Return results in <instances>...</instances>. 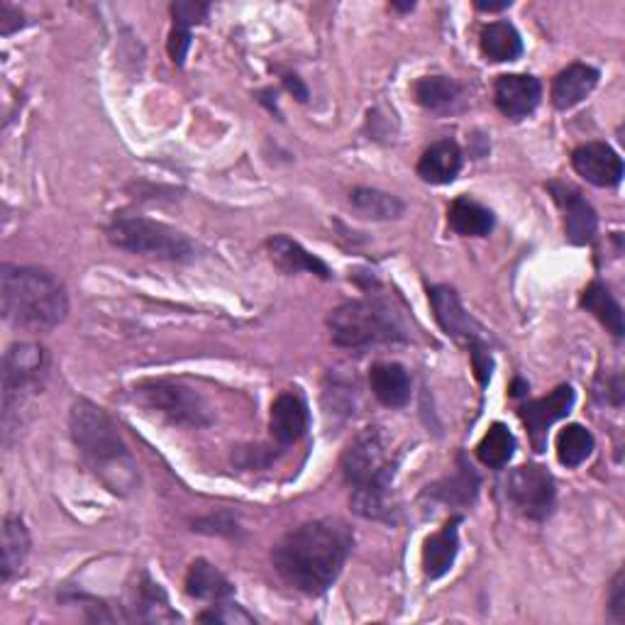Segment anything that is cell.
I'll use <instances>...</instances> for the list:
<instances>
[{
	"instance_id": "cell-5",
	"label": "cell",
	"mask_w": 625,
	"mask_h": 625,
	"mask_svg": "<svg viewBox=\"0 0 625 625\" xmlns=\"http://www.w3.org/2000/svg\"><path fill=\"white\" fill-rule=\"evenodd\" d=\"M330 337L337 347L362 350L384 342L408 340L406 325L398 311L384 299L350 301L330 315Z\"/></svg>"
},
{
	"instance_id": "cell-2",
	"label": "cell",
	"mask_w": 625,
	"mask_h": 625,
	"mask_svg": "<svg viewBox=\"0 0 625 625\" xmlns=\"http://www.w3.org/2000/svg\"><path fill=\"white\" fill-rule=\"evenodd\" d=\"M69 428L79 455L103 487L117 497H129L139 483V471L108 413L81 398L69 413Z\"/></svg>"
},
{
	"instance_id": "cell-34",
	"label": "cell",
	"mask_w": 625,
	"mask_h": 625,
	"mask_svg": "<svg viewBox=\"0 0 625 625\" xmlns=\"http://www.w3.org/2000/svg\"><path fill=\"white\" fill-rule=\"evenodd\" d=\"M188 46H191V30L186 28H174L169 38V54L174 59V64H184V59L188 54Z\"/></svg>"
},
{
	"instance_id": "cell-3",
	"label": "cell",
	"mask_w": 625,
	"mask_h": 625,
	"mask_svg": "<svg viewBox=\"0 0 625 625\" xmlns=\"http://www.w3.org/2000/svg\"><path fill=\"white\" fill-rule=\"evenodd\" d=\"M342 471L352 483V509L369 521H394L392 481L396 459L379 428L362 430L342 455Z\"/></svg>"
},
{
	"instance_id": "cell-24",
	"label": "cell",
	"mask_w": 625,
	"mask_h": 625,
	"mask_svg": "<svg viewBox=\"0 0 625 625\" xmlns=\"http://www.w3.org/2000/svg\"><path fill=\"white\" fill-rule=\"evenodd\" d=\"M481 52L489 62H515L523 54V40L509 22H491L481 30Z\"/></svg>"
},
{
	"instance_id": "cell-4",
	"label": "cell",
	"mask_w": 625,
	"mask_h": 625,
	"mask_svg": "<svg viewBox=\"0 0 625 625\" xmlns=\"http://www.w3.org/2000/svg\"><path fill=\"white\" fill-rule=\"evenodd\" d=\"M0 299H3V317L10 325L40 330V333L64 323L69 313L64 284L52 271L38 267L3 264Z\"/></svg>"
},
{
	"instance_id": "cell-25",
	"label": "cell",
	"mask_w": 625,
	"mask_h": 625,
	"mask_svg": "<svg viewBox=\"0 0 625 625\" xmlns=\"http://www.w3.org/2000/svg\"><path fill=\"white\" fill-rule=\"evenodd\" d=\"M350 204L362 218L369 220H396L406 210L404 200L392 194L376 191V188H355L350 194Z\"/></svg>"
},
{
	"instance_id": "cell-39",
	"label": "cell",
	"mask_w": 625,
	"mask_h": 625,
	"mask_svg": "<svg viewBox=\"0 0 625 625\" xmlns=\"http://www.w3.org/2000/svg\"><path fill=\"white\" fill-rule=\"evenodd\" d=\"M525 392H528V384H523V382H515V384H513V392H511V394H513V396L518 398V396H523Z\"/></svg>"
},
{
	"instance_id": "cell-12",
	"label": "cell",
	"mask_w": 625,
	"mask_h": 625,
	"mask_svg": "<svg viewBox=\"0 0 625 625\" xmlns=\"http://www.w3.org/2000/svg\"><path fill=\"white\" fill-rule=\"evenodd\" d=\"M574 171L584 176L588 184L611 188L623 179V159L606 143H586L572 152Z\"/></svg>"
},
{
	"instance_id": "cell-20",
	"label": "cell",
	"mask_w": 625,
	"mask_h": 625,
	"mask_svg": "<svg viewBox=\"0 0 625 625\" xmlns=\"http://www.w3.org/2000/svg\"><path fill=\"white\" fill-rule=\"evenodd\" d=\"M369 384L374 396L388 408H400L410 400V376L396 362L374 364L369 369Z\"/></svg>"
},
{
	"instance_id": "cell-10",
	"label": "cell",
	"mask_w": 625,
	"mask_h": 625,
	"mask_svg": "<svg viewBox=\"0 0 625 625\" xmlns=\"http://www.w3.org/2000/svg\"><path fill=\"white\" fill-rule=\"evenodd\" d=\"M428 293H430L435 317H438V323L445 330L447 337H452L457 345L467 347L469 352L487 347V342H483V335H481V327L477 325L475 317L465 311V305L462 301H459L455 289L433 287Z\"/></svg>"
},
{
	"instance_id": "cell-8",
	"label": "cell",
	"mask_w": 625,
	"mask_h": 625,
	"mask_svg": "<svg viewBox=\"0 0 625 625\" xmlns=\"http://www.w3.org/2000/svg\"><path fill=\"white\" fill-rule=\"evenodd\" d=\"M554 479L545 467L523 465L506 477V499L530 521H545L554 509Z\"/></svg>"
},
{
	"instance_id": "cell-9",
	"label": "cell",
	"mask_w": 625,
	"mask_h": 625,
	"mask_svg": "<svg viewBox=\"0 0 625 625\" xmlns=\"http://www.w3.org/2000/svg\"><path fill=\"white\" fill-rule=\"evenodd\" d=\"M44 374V350L34 342H15L3 357V410L10 418L28 394L40 386Z\"/></svg>"
},
{
	"instance_id": "cell-29",
	"label": "cell",
	"mask_w": 625,
	"mask_h": 625,
	"mask_svg": "<svg viewBox=\"0 0 625 625\" xmlns=\"http://www.w3.org/2000/svg\"><path fill=\"white\" fill-rule=\"evenodd\" d=\"M513 450H515L513 433L506 428L503 423H493L477 447V457L481 465H487L491 469H501L509 465Z\"/></svg>"
},
{
	"instance_id": "cell-22",
	"label": "cell",
	"mask_w": 625,
	"mask_h": 625,
	"mask_svg": "<svg viewBox=\"0 0 625 625\" xmlns=\"http://www.w3.org/2000/svg\"><path fill=\"white\" fill-rule=\"evenodd\" d=\"M447 222L462 238H483L493 230V213L477 200L462 196L452 200L450 210H447Z\"/></svg>"
},
{
	"instance_id": "cell-1",
	"label": "cell",
	"mask_w": 625,
	"mask_h": 625,
	"mask_svg": "<svg viewBox=\"0 0 625 625\" xmlns=\"http://www.w3.org/2000/svg\"><path fill=\"white\" fill-rule=\"evenodd\" d=\"M355 535L337 518L303 523L277 542L271 560L281 580L309 596L333 586L345 567Z\"/></svg>"
},
{
	"instance_id": "cell-19",
	"label": "cell",
	"mask_w": 625,
	"mask_h": 625,
	"mask_svg": "<svg viewBox=\"0 0 625 625\" xmlns=\"http://www.w3.org/2000/svg\"><path fill=\"white\" fill-rule=\"evenodd\" d=\"M462 169V149L452 139H440L423 152L418 162V176L428 184H450Z\"/></svg>"
},
{
	"instance_id": "cell-18",
	"label": "cell",
	"mask_w": 625,
	"mask_h": 625,
	"mask_svg": "<svg viewBox=\"0 0 625 625\" xmlns=\"http://www.w3.org/2000/svg\"><path fill=\"white\" fill-rule=\"evenodd\" d=\"M598 84V72L588 64H572L558 74L552 84L554 108L570 111L580 105Z\"/></svg>"
},
{
	"instance_id": "cell-6",
	"label": "cell",
	"mask_w": 625,
	"mask_h": 625,
	"mask_svg": "<svg viewBox=\"0 0 625 625\" xmlns=\"http://www.w3.org/2000/svg\"><path fill=\"white\" fill-rule=\"evenodd\" d=\"M105 235H108L111 244L117 247V250L133 254L176 259V262H184V259H191L196 254L194 242L184 232L147 218H115Z\"/></svg>"
},
{
	"instance_id": "cell-13",
	"label": "cell",
	"mask_w": 625,
	"mask_h": 625,
	"mask_svg": "<svg viewBox=\"0 0 625 625\" xmlns=\"http://www.w3.org/2000/svg\"><path fill=\"white\" fill-rule=\"evenodd\" d=\"M493 98H497L499 111L506 117L521 121V117H528L540 105L542 86L535 76L506 74L499 76L497 86H493Z\"/></svg>"
},
{
	"instance_id": "cell-38",
	"label": "cell",
	"mask_w": 625,
	"mask_h": 625,
	"mask_svg": "<svg viewBox=\"0 0 625 625\" xmlns=\"http://www.w3.org/2000/svg\"><path fill=\"white\" fill-rule=\"evenodd\" d=\"M287 84L291 91H296L299 93V101H305L309 98V93H305V88L299 84V79L296 76H287Z\"/></svg>"
},
{
	"instance_id": "cell-17",
	"label": "cell",
	"mask_w": 625,
	"mask_h": 625,
	"mask_svg": "<svg viewBox=\"0 0 625 625\" xmlns=\"http://www.w3.org/2000/svg\"><path fill=\"white\" fill-rule=\"evenodd\" d=\"M267 252L271 262H274L281 271H287V274L309 271V274L330 279V269L323 259L305 252L299 242H293L291 238H287V235H274V238L267 242Z\"/></svg>"
},
{
	"instance_id": "cell-30",
	"label": "cell",
	"mask_w": 625,
	"mask_h": 625,
	"mask_svg": "<svg viewBox=\"0 0 625 625\" xmlns=\"http://www.w3.org/2000/svg\"><path fill=\"white\" fill-rule=\"evenodd\" d=\"M594 452V435L584 426H567L558 435V457L564 467H580Z\"/></svg>"
},
{
	"instance_id": "cell-32",
	"label": "cell",
	"mask_w": 625,
	"mask_h": 625,
	"mask_svg": "<svg viewBox=\"0 0 625 625\" xmlns=\"http://www.w3.org/2000/svg\"><path fill=\"white\" fill-rule=\"evenodd\" d=\"M210 13L208 3H194V0H179V3L171 6L174 15V28H186L191 30L198 22H204Z\"/></svg>"
},
{
	"instance_id": "cell-35",
	"label": "cell",
	"mask_w": 625,
	"mask_h": 625,
	"mask_svg": "<svg viewBox=\"0 0 625 625\" xmlns=\"http://www.w3.org/2000/svg\"><path fill=\"white\" fill-rule=\"evenodd\" d=\"M22 25H25V20H22L20 10L8 3H0V34H6L8 38V34H13Z\"/></svg>"
},
{
	"instance_id": "cell-31",
	"label": "cell",
	"mask_w": 625,
	"mask_h": 625,
	"mask_svg": "<svg viewBox=\"0 0 625 625\" xmlns=\"http://www.w3.org/2000/svg\"><path fill=\"white\" fill-rule=\"evenodd\" d=\"M137 606L143 621H179V616L169 608L167 594L162 592L159 584L149 580H145V586L137 588Z\"/></svg>"
},
{
	"instance_id": "cell-21",
	"label": "cell",
	"mask_w": 625,
	"mask_h": 625,
	"mask_svg": "<svg viewBox=\"0 0 625 625\" xmlns=\"http://www.w3.org/2000/svg\"><path fill=\"white\" fill-rule=\"evenodd\" d=\"M413 93H416V101L423 105V108L430 113H438V115L455 113L465 96L462 86H459L457 81L450 76L420 79L416 88H413Z\"/></svg>"
},
{
	"instance_id": "cell-36",
	"label": "cell",
	"mask_w": 625,
	"mask_h": 625,
	"mask_svg": "<svg viewBox=\"0 0 625 625\" xmlns=\"http://www.w3.org/2000/svg\"><path fill=\"white\" fill-rule=\"evenodd\" d=\"M611 616L616 623L625 621V598H623V572L616 574L611 586Z\"/></svg>"
},
{
	"instance_id": "cell-28",
	"label": "cell",
	"mask_w": 625,
	"mask_h": 625,
	"mask_svg": "<svg viewBox=\"0 0 625 625\" xmlns=\"http://www.w3.org/2000/svg\"><path fill=\"white\" fill-rule=\"evenodd\" d=\"M582 305L594 317H598L601 325H606V330L613 337H623V330H625L623 311H621L618 301L613 299V293L604 284L594 281V284L584 291Z\"/></svg>"
},
{
	"instance_id": "cell-26",
	"label": "cell",
	"mask_w": 625,
	"mask_h": 625,
	"mask_svg": "<svg viewBox=\"0 0 625 625\" xmlns=\"http://www.w3.org/2000/svg\"><path fill=\"white\" fill-rule=\"evenodd\" d=\"M30 554V533L20 518L3 521V582H10L22 570Z\"/></svg>"
},
{
	"instance_id": "cell-23",
	"label": "cell",
	"mask_w": 625,
	"mask_h": 625,
	"mask_svg": "<svg viewBox=\"0 0 625 625\" xmlns=\"http://www.w3.org/2000/svg\"><path fill=\"white\" fill-rule=\"evenodd\" d=\"M186 592L204 601H226L235 594V586L222 576L213 564L196 560L186 574Z\"/></svg>"
},
{
	"instance_id": "cell-16",
	"label": "cell",
	"mask_w": 625,
	"mask_h": 625,
	"mask_svg": "<svg viewBox=\"0 0 625 625\" xmlns=\"http://www.w3.org/2000/svg\"><path fill=\"white\" fill-rule=\"evenodd\" d=\"M459 525H462V515H452L442 525L440 533L426 540V548H423V572H426L428 580H442L452 570L459 552Z\"/></svg>"
},
{
	"instance_id": "cell-14",
	"label": "cell",
	"mask_w": 625,
	"mask_h": 625,
	"mask_svg": "<svg viewBox=\"0 0 625 625\" xmlns=\"http://www.w3.org/2000/svg\"><path fill=\"white\" fill-rule=\"evenodd\" d=\"M550 188L564 210V232H567V240L572 244L592 242L596 238V228H598L596 210L570 186L552 184Z\"/></svg>"
},
{
	"instance_id": "cell-11",
	"label": "cell",
	"mask_w": 625,
	"mask_h": 625,
	"mask_svg": "<svg viewBox=\"0 0 625 625\" xmlns=\"http://www.w3.org/2000/svg\"><path fill=\"white\" fill-rule=\"evenodd\" d=\"M572 406H574V388L570 384H562L554 388L552 394L542 396L538 400H530V404L521 408V420L525 423L535 452H545L548 430L554 426V423L567 416Z\"/></svg>"
},
{
	"instance_id": "cell-27",
	"label": "cell",
	"mask_w": 625,
	"mask_h": 625,
	"mask_svg": "<svg viewBox=\"0 0 625 625\" xmlns=\"http://www.w3.org/2000/svg\"><path fill=\"white\" fill-rule=\"evenodd\" d=\"M477 489H479V477L475 475V469L459 459V469L455 471V475L438 481L435 487H428V497L438 499L442 503L467 506L475 501Z\"/></svg>"
},
{
	"instance_id": "cell-33",
	"label": "cell",
	"mask_w": 625,
	"mask_h": 625,
	"mask_svg": "<svg viewBox=\"0 0 625 625\" xmlns=\"http://www.w3.org/2000/svg\"><path fill=\"white\" fill-rule=\"evenodd\" d=\"M200 621H204V623H254L250 613L242 611L240 606H232V604L213 606V611L200 613Z\"/></svg>"
},
{
	"instance_id": "cell-7",
	"label": "cell",
	"mask_w": 625,
	"mask_h": 625,
	"mask_svg": "<svg viewBox=\"0 0 625 625\" xmlns=\"http://www.w3.org/2000/svg\"><path fill=\"white\" fill-rule=\"evenodd\" d=\"M135 398L145 408L174 423V426L200 428L210 423V408L206 406L204 396L181 382H145L135 388Z\"/></svg>"
},
{
	"instance_id": "cell-15",
	"label": "cell",
	"mask_w": 625,
	"mask_h": 625,
	"mask_svg": "<svg viewBox=\"0 0 625 625\" xmlns=\"http://www.w3.org/2000/svg\"><path fill=\"white\" fill-rule=\"evenodd\" d=\"M311 416L309 406L299 394H281L274 406H271L269 428L279 445H293L299 442L305 433H309Z\"/></svg>"
},
{
	"instance_id": "cell-37",
	"label": "cell",
	"mask_w": 625,
	"mask_h": 625,
	"mask_svg": "<svg viewBox=\"0 0 625 625\" xmlns=\"http://www.w3.org/2000/svg\"><path fill=\"white\" fill-rule=\"evenodd\" d=\"M477 8L483 13H499V10L511 8V0H501V3H487V0H477Z\"/></svg>"
}]
</instances>
